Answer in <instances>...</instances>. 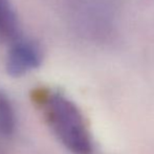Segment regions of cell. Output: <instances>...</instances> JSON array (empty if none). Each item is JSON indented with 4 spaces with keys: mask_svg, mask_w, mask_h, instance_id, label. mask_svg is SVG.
Listing matches in <instances>:
<instances>
[{
    "mask_svg": "<svg viewBox=\"0 0 154 154\" xmlns=\"http://www.w3.org/2000/svg\"><path fill=\"white\" fill-rule=\"evenodd\" d=\"M44 118L60 143L73 154H92L93 140L83 113L69 97L48 91L40 97Z\"/></svg>",
    "mask_w": 154,
    "mask_h": 154,
    "instance_id": "1",
    "label": "cell"
},
{
    "mask_svg": "<svg viewBox=\"0 0 154 154\" xmlns=\"http://www.w3.org/2000/svg\"><path fill=\"white\" fill-rule=\"evenodd\" d=\"M43 55L40 46L23 37L10 44L5 59V70L10 77L20 78L39 68Z\"/></svg>",
    "mask_w": 154,
    "mask_h": 154,
    "instance_id": "2",
    "label": "cell"
},
{
    "mask_svg": "<svg viewBox=\"0 0 154 154\" xmlns=\"http://www.w3.org/2000/svg\"><path fill=\"white\" fill-rule=\"evenodd\" d=\"M18 15L11 0H0V41L11 44L21 38Z\"/></svg>",
    "mask_w": 154,
    "mask_h": 154,
    "instance_id": "3",
    "label": "cell"
},
{
    "mask_svg": "<svg viewBox=\"0 0 154 154\" xmlns=\"http://www.w3.org/2000/svg\"><path fill=\"white\" fill-rule=\"evenodd\" d=\"M16 112L11 100L0 91V135L10 137L16 130Z\"/></svg>",
    "mask_w": 154,
    "mask_h": 154,
    "instance_id": "4",
    "label": "cell"
}]
</instances>
